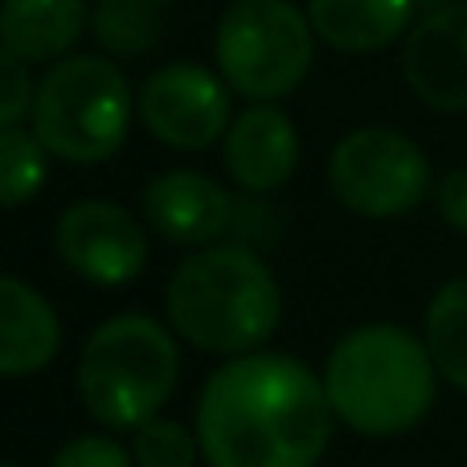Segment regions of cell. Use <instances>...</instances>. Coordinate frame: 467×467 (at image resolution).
I'll return each mask as SVG.
<instances>
[{
	"instance_id": "6da1fadb",
	"label": "cell",
	"mask_w": 467,
	"mask_h": 467,
	"mask_svg": "<svg viewBox=\"0 0 467 467\" xmlns=\"http://www.w3.org/2000/svg\"><path fill=\"white\" fill-rule=\"evenodd\" d=\"M337 410L324 378L287 353L230 357L202 389L197 439L210 467H316Z\"/></svg>"
},
{
	"instance_id": "7a4b0ae2",
	"label": "cell",
	"mask_w": 467,
	"mask_h": 467,
	"mask_svg": "<svg viewBox=\"0 0 467 467\" xmlns=\"http://www.w3.org/2000/svg\"><path fill=\"white\" fill-rule=\"evenodd\" d=\"M169 320L202 353H254L283 320L279 279L254 246H197L169 279Z\"/></svg>"
},
{
	"instance_id": "3957f363",
	"label": "cell",
	"mask_w": 467,
	"mask_h": 467,
	"mask_svg": "<svg viewBox=\"0 0 467 467\" xmlns=\"http://www.w3.org/2000/svg\"><path fill=\"white\" fill-rule=\"evenodd\" d=\"M435 361L427 340L398 324H365L337 340L324 365V389L345 427L389 439L419 427L435 406Z\"/></svg>"
},
{
	"instance_id": "277c9868",
	"label": "cell",
	"mask_w": 467,
	"mask_h": 467,
	"mask_svg": "<svg viewBox=\"0 0 467 467\" xmlns=\"http://www.w3.org/2000/svg\"><path fill=\"white\" fill-rule=\"evenodd\" d=\"M181 378L177 337L152 316H111L87 337L78 353L82 410L103 431H140L164 410Z\"/></svg>"
},
{
	"instance_id": "5b68a950",
	"label": "cell",
	"mask_w": 467,
	"mask_h": 467,
	"mask_svg": "<svg viewBox=\"0 0 467 467\" xmlns=\"http://www.w3.org/2000/svg\"><path fill=\"white\" fill-rule=\"evenodd\" d=\"M136 119V90L115 57L66 54L37 78L29 128L54 161L103 164L128 144Z\"/></svg>"
},
{
	"instance_id": "8992f818",
	"label": "cell",
	"mask_w": 467,
	"mask_h": 467,
	"mask_svg": "<svg viewBox=\"0 0 467 467\" xmlns=\"http://www.w3.org/2000/svg\"><path fill=\"white\" fill-rule=\"evenodd\" d=\"M316 29L291 0H230L213 25V66L246 103L296 95L316 62Z\"/></svg>"
},
{
	"instance_id": "52a82bcc",
	"label": "cell",
	"mask_w": 467,
	"mask_h": 467,
	"mask_svg": "<svg viewBox=\"0 0 467 467\" xmlns=\"http://www.w3.org/2000/svg\"><path fill=\"white\" fill-rule=\"evenodd\" d=\"M328 185L361 218H402L431 193V161L394 128H357L328 156Z\"/></svg>"
},
{
	"instance_id": "ba28073f",
	"label": "cell",
	"mask_w": 467,
	"mask_h": 467,
	"mask_svg": "<svg viewBox=\"0 0 467 467\" xmlns=\"http://www.w3.org/2000/svg\"><path fill=\"white\" fill-rule=\"evenodd\" d=\"M136 119L172 152H205L222 144L234 123V90L218 66L164 62L136 90Z\"/></svg>"
},
{
	"instance_id": "9c48e42d",
	"label": "cell",
	"mask_w": 467,
	"mask_h": 467,
	"mask_svg": "<svg viewBox=\"0 0 467 467\" xmlns=\"http://www.w3.org/2000/svg\"><path fill=\"white\" fill-rule=\"evenodd\" d=\"M54 246L62 263L95 287L136 283L148 266V230L136 213L103 197L66 205L54 226Z\"/></svg>"
},
{
	"instance_id": "30bf717a",
	"label": "cell",
	"mask_w": 467,
	"mask_h": 467,
	"mask_svg": "<svg viewBox=\"0 0 467 467\" xmlns=\"http://www.w3.org/2000/svg\"><path fill=\"white\" fill-rule=\"evenodd\" d=\"M402 78L435 111L467 115V0L422 13L402 37Z\"/></svg>"
},
{
	"instance_id": "8fae6325",
	"label": "cell",
	"mask_w": 467,
	"mask_h": 467,
	"mask_svg": "<svg viewBox=\"0 0 467 467\" xmlns=\"http://www.w3.org/2000/svg\"><path fill=\"white\" fill-rule=\"evenodd\" d=\"M299 128L279 103H250L242 115H234L226 140H222V161L230 181L242 193H275L299 169Z\"/></svg>"
},
{
	"instance_id": "7c38bea8",
	"label": "cell",
	"mask_w": 467,
	"mask_h": 467,
	"mask_svg": "<svg viewBox=\"0 0 467 467\" xmlns=\"http://www.w3.org/2000/svg\"><path fill=\"white\" fill-rule=\"evenodd\" d=\"M144 218L172 246H213L234 226V197L197 169H169L144 185Z\"/></svg>"
},
{
	"instance_id": "4fadbf2b",
	"label": "cell",
	"mask_w": 467,
	"mask_h": 467,
	"mask_svg": "<svg viewBox=\"0 0 467 467\" xmlns=\"http://www.w3.org/2000/svg\"><path fill=\"white\" fill-rule=\"evenodd\" d=\"M62 348V320L25 279L0 275V378L41 373Z\"/></svg>"
},
{
	"instance_id": "5bb4252c",
	"label": "cell",
	"mask_w": 467,
	"mask_h": 467,
	"mask_svg": "<svg viewBox=\"0 0 467 467\" xmlns=\"http://www.w3.org/2000/svg\"><path fill=\"white\" fill-rule=\"evenodd\" d=\"M90 29V0H0V46L29 66L74 54Z\"/></svg>"
},
{
	"instance_id": "9a60e30c",
	"label": "cell",
	"mask_w": 467,
	"mask_h": 467,
	"mask_svg": "<svg viewBox=\"0 0 467 467\" xmlns=\"http://www.w3.org/2000/svg\"><path fill=\"white\" fill-rule=\"evenodd\" d=\"M304 13L316 37L340 54H378L419 21L414 0H307Z\"/></svg>"
},
{
	"instance_id": "2e32d148",
	"label": "cell",
	"mask_w": 467,
	"mask_h": 467,
	"mask_svg": "<svg viewBox=\"0 0 467 467\" xmlns=\"http://www.w3.org/2000/svg\"><path fill=\"white\" fill-rule=\"evenodd\" d=\"M90 33L99 54L115 57H148L164 41V16L144 0H90Z\"/></svg>"
},
{
	"instance_id": "e0dca14e",
	"label": "cell",
	"mask_w": 467,
	"mask_h": 467,
	"mask_svg": "<svg viewBox=\"0 0 467 467\" xmlns=\"http://www.w3.org/2000/svg\"><path fill=\"white\" fill-rule=\"evenodd\" d=\"M422 340L431 348L439 378H447L455 389L467 394V275L443 283L427 307Z\"/></svg>"
},
{
	"instance_id": "ac0fdd59",
	"label": "cell",
	"mask_w": 467,
	"mask_h": 467,
	"mask_svg": "<svg viewBox=\"0 0 467 467\" xmlns=\"http://www.w3.org/2000/svg\"><path fill=\"white\" fill-rule=\"evenodd\" d=\"M49 161L54 156L33 128H0V210L33 202L49 181Z\"/></svg>"
},
{
	"instance_id": "d6986e66",
	"label": "cell",
	"mask_w": 467,
	"mask_h": 467,
	"mask_svg": "<svg viewBox=\"0 0 467 467\" xmlns=\"http://www.w3.org/2000/svg\"><path fill=\"white\" fill-rule=\"evenodd\" d=\"M131 435H136V443H131L136 467H197V455H202L197 431H189L177 419H161L156 414L152 422H144Z\"/></svg>"
},
{
	"instance_id": "ffe728a7",
	"label": "cell",
	"mask_w": 467,
	"mask_h": 467,
	"mask_svg": "<svg viewBox=\"0 0 467 467\" xmlns=\"http://www.w3.org/2000/svg\"><path fill=\"white\" fill-rule=\"evenodd\" d=\"M33 99H37V78H33L29 62L0 46V128H16L33 115Z\"/></svg>"
},
{
	"instance_id": "44dd1931",
	"label": "cell",
	"mask_w": 467,
	"mask_h": 467,
	"mask_svg": "<svg viewBox=\"0 0 467 467\" xmlns=\"http://www.w3.org/2000/svg\"><path fill=\"white\" fill-rule=\"evenodd\" d=\"M49 467H136V455L119 439H111V431H99V435H78L57 447Z\"/></svg>"
},
{
	"instance_id": "7402d4cb",
	"label": "cell",
	"mask_w": 467,
	"mask_h": 467,
	"mask_svg": "<svg viewBox=\"0 0 467 467\" xmlns=\"http://www.w3.org/2000/svg\"><path fill=\"white\" fill-rule=\"evenodd\" d=\"M234 234L242 246H258V242L275 238V213L258 193H246V202H234Z\"/></svg>"
},
{
	"instance_id": "603a6c76",
	"label": "cell",
	"mask_w": 467,
	"mask_h": 467,
	"mask_svg": "<svg viewBox=\"0 0 467 467\" xmlns=\"http://www.w3.org/2000/svg\"><path fill=\"white\" fill-rule=\"evenodd\" d=\"M435 205H439V218L447 222L451 230L467 234V169L447 172L443 181L435 185Z\"/></svg>"
},
{
	"instance_id": "cb8c5ba5",
	"label": "cell",
	"mask_w": 467,
	"mask_h": 467,
	"mask_svg": "<svg viewBox=\"0 0 467 467\" xmlns=\"http://www.w3.org/2000/svg\"><path fill=\"white\" fill-rule=\"evenodd\" d=\"M414 5H419V16H422V13H435V8L451 5V0H414Z\"/></svg>"
},
{
	"instance_id": "d4e9b609",
	"label": "cell",
	"mask_w": 467,
	"mask_h": 467,
	"mask_svg": "<svg viewBox=\"0 0 467 467\" xmlns=\"http://www.w3.org/2000/svg\"><path fill=\"white\" fill-rule=\"evenodd\" d=\"M144 5H156V8H164V5H177V0H144Z\"/></svg>"
},
{
	"instance_id": "484cf974",
	"label": "cell",
	"mask_w": 467,
	"mask_h": 467,
	"mask_svg": "<svg viewBox=\"0 0 467 467\" xmlns=\"http://www.w3.org/2000/svg\"><path fill=\"white\" fill-rule=\"evenodd\" d=\"M0 467H13V463H0Z\"/></svg>"
}]
</instances>
